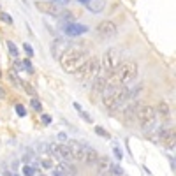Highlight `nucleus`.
<instances>
[{"label":"nucleus","mask_w":176,"mask_h":176,"mask_svg":"<svg viewBox=\"0 0 176 176\" xmlns=\"http://www.w3.org/2000/svg\"><path fill=\"white\" fill-rule=\"evenodd\" d=\"M88 58H90V53H88L86 48H83V44H78V46L70 44L58 62H60L62 69H64L65 72L74 74V72H76L83 64H85Z\"/></svg>","instance_id":"nucleus-1"},{"label":"nucleus","mask_w":176,"mask_h":176,"mask_svg":"<svg viewBox=\"0 0 176 176\" xmlns=\"http://www.w3.org/2000/svg\"><path fill=\"white\" fill-rule=\"evenodd\" d=\"M129 100V88L127 85H123V83H118L116 79L108 83V86L104 90V99H102V102H104V106L111 111L118 109L122 104H125V102Z\"/></svg>","instance_id":"nucleus-2"},{"label":"nucleus","mask_w":176,"mask_h":176,"mask_svg":"<svg viewBox=\"0 0 176 176\" xmlns=\"http://www.w3.org/2000/svg\"><path fill=\"white\" fill-rule=\"evenodd\" d=\"M65 146L70 153V157L72 160H78V162H85V164H95L97 159H99V155L94 148H90L86 146V144H83L76 139H69L65 141Z\"/></svg>","instance_id":"nucleus-3"},{"label":"nucleus","mask_w":176,"mask_h":176,"mask_svg":"<svg viewBox=\"0 0 176 176\" xmlns=\"http://www.w3.org/2000/svg\"><path fill=\"white\" fill-rule=\"evenodd\" d=\"M136 118L141 123L143 130L151 134L157 129V111L148 104H136Z\"/></svg>","instance_id":"nucleus-4"},{"label":"nucleus","mask_w":176,"mask_h":176,"mask_svg":"<svg viewBox=\"0 0 176 176\" xmlns=\"http://www.w3.org/2000/svg\"><path fill=\"white\" fill-rule=\"evenodd\" d=\"M113 78L118 83L129 85L137 78V64L134 60H122L118 67L115 69V72H113Z\"/></svg>","instance_id":"nucleus-5"},{"label":"nucleus","mask_w":176,"mask_h":176,"mask_svg":"<svg viewBox=\"0 0 176 176\" xmlns=\"http://www.w3.org/2000/svg\"><path fill=\"white\" fill-rule=\"evenodd\" d=\"M35 7H37V11H41L43 14L53 16V18H58V19H65V21H72V13L67 11V9H64L62 5L53 4V2L37 0V2H35Z\"/></svg>","instance_id":"nucleus-6"},{"label":"nucleus","mask_w":176,"mask_h":176,"mask_svg":"<svg viewBox=\"0 0 176 176\" xmlns=\"http://www.w3.org/2000/svg\"><path fill=\"white\" fill-rule=\"evenodd\" d=\"M99 67H100V62L95 60L94 56H90L85 64H83L76 72H74V78L81 83H85V81H94V78L97 76V72H99Z\"/></svg>","instance_id":"nucleus-7"},{"label":"nucleus","mask_w":176,"mask_h":176,"mask_svg":"<svg viewBox=\"0 0 176 176\" xmlns=\"http://www.w3.org/2000/svg\"><path fill=\"white\" fill-rule=\"evenodd\" d=\"M120 62H122L120 51L115 49V48H111V49H108L106 53H104V56H102V60H100V69H104L108 74L113 76V72H115V69L118 67Z\"/></svg>","instance_id":"nucleus-8"},{"label":"nucleus","mask_w":176,"mask_h":176,"mask_svg":"<svg viewBox=\"0 0 176 176\" xmlns=\"http://www.w3.org/2000/svg\"><path fill=\"white\" fill-rule=\"evenodd\" d=\"M48 148H49V155L53 159H58L60 162H67V164L72 162V157L64 143H49Z\"/></svg>","instance_id":"nucleus-9"},{"label":"nucleus","mask_w":176,"mask_h":176,"mask_svg":"<svg viewBox=\"0 0 176 176\" xmlns=\"http://www.w3.org/2000/svg\"><path fill=\"white\" fill-rule=\"evenodd\" d=\"M97 35L100 37V39H104V41H108V39H113L116 35V32H118V28H116V25L113 23V21H109V19H106V21H100L99 23V27H97Z\"/></svg>","instance_id":"nucleus-10"},{"label":"nucleus","mask_w":176,"mask_h":176,"mask_svg":"<svg viewBox=\"0 0 176 176\" xmlns=\"http://www.w3.org/2000/svg\"><path fill=\"white\" fill-rule=\"evenodd\" d=\"M70 46V43L67 39H64V37H56L53 43H51V55H53V58L55 60H60L62 58V55L67 51V48Z\"/></svg>","instance_id":"nucleus-11"},{"label":"nucleus","mask_w":176,"mask_h":176,"mask_svg":"<svg viewBox=\"0 0 176 176\" xmlns=\"http://www.w3.org/2000/svg\"><path fill=\"white\" fill-rule=\"evenodd\" d=\"M62 30H64V34L69 35V37H78V35L86 34V32H88V27L79 25V23L67 21V23H62Z\"/></svg>","instance_id":"nucleus-12"},{"label":"nucleus","mask_w":176,"mask_h":176,"mask_svg":"<svg viewBox=\"0 0 176 176\" xmlns=\"http://www.w3.org/2000/svg\"><path fill=\"white\" fill-rule=\"evenodd\" d=\"M174 130L173 129H160V144L165 148H173L174 146Z\"/></svg>","instance_id":"nucleus-13"},{"label":"nucleus","mask_w":176,"mask_h":176,"mask_svg":"<svg viewBox=\"0 0 176 176\" xmlns=\"http://www.w3.org/2000/svg\"><path fill=\"white\" fill-rule=\"evenodd\" d=\"M53 176H74V167L67 162H60L53 169Z\"/></svg>","instance_id":"nucleus-14"},{"label":"nucleus","mask_w":176,"mask_h":176,"mask_svg":"<svg viewBox=\"0 0 176 176\" xmlns=\"http://www.w3.org/2000/svg\"><path fill=\"white\" fill-rule=\"evenodd\" d=\"M95 164L99 165V173H100V174H104V176H106V174L109 173L111 165H113V164H111V160H109L108 157H99Z\"/></svg>","instance_id":"nucleus-15"},{"label":"nucleus","mask_w":176,"mask_h":176,"mask_svg":"<svg viewBox=\"0 0 176 176\" xmlns=\"http://www.w3.org/2000/svg\"><path fill=\"white\" fill-rule=\"evenodd\" d=\"M157 111H159V115L164 118V120H169L171 116V111H169V106H167V102H159V106H157Z\"/></svg>","instance_id":"nucleus-16"},{"label":"nucleus","mask_w":176,"mask_h":176,"mask_svg":"<svg viewBox=\"0 0 176 176\" xmlns=\"http://www.w3.org/2000/svg\"><path fill=\"white\" fill-rule=\"evenodd\" d=\"M86 7H88V11H92V13H100L102 9H104V0H94V2H88Z\"/></svg>","instance_id":"nucleus-17"},{"label":"nucleus","mask_w":176,"mask_h":176,"mask_svg":"<svg viewBox=\"0 0 176 176\" xmlns=\"http://www.w3.org/2000/svg\"><path fill=\"white\" fill-rule=\"evenodd\" d=\"M35 173H37V169L34 167L32 164H27L25 167H23V174H25V176H34Z\"/></svg>","instance_id":"nucleus-18"},{"label":"nucleus","mask_w":176,"mask_h":176,"mask_svg":"<svg viewBox=\"0 0 176 176\" xmlns=\"http://www.w3.org/2000/svg\"><path fill=\"white\" fill-rule=\"evenodd\" d=\"M21 67L28 72V74H34V67H32V62H30L28 58L27 60H21Z\"/></svg>","instance_id":"nucleus-19"},{"label":"nucleus","mask_w":176,"mask_h":176,"mask_svg":"<svg viewBox=\"0 0 176 176\" xmlns=\"http://www.w3.org/2000/svg\"><path fill=\"white\" fill-rule=\"evenodd\" d=\"M7 48H9V53H11L13 56H18V55H19V51H18V48H16V44L13 43V41H7Z\"/></svg>","instance_id":"nucleus-20"},{"label":"nucleus","mask_w":176,"mask_h":176,"mask_svg":"<svg viewBox=\"0 0 176 176\" xmlns=\"http://www.w3.org/2000/svg\"><path fill=\"white\" fill-rule=\"evenodd\" d=\"M30 106H32L35 111H41V109H43V106H41V102H39L37 99H32V100H30Z\"/></svg>","instance_id":"nucleus-21"},{"label":"nucleus","mask_w":176,"mask_h":176,"mask_svg":"<svg viewBox=\"0 0 176 176\" xmlns=\"http://www.w3.org/2000/svg\"><path fill=\"white\" fill-rule=\"evenodd\" d=\"M95 134H99L100 137H106V139L109 137V134H108V132H106L104 129H102V127H95Z\"/></svg>","instance_id":"nucleus-22"},{"label":"nucleus","mask_w":176,"mask_h":176,"mask_svg":"<svg viewBox=\"0 0 176 176\" xmlns=\"http://www.w3.org/2000/svg\"><path fill=\"white\" fill-rule=\"evenodd\" d=\"M0 19H2L4 23H13V18L9 16L7 13H2V14H0Z\"/></svg>","instance_id":"nucleus-23"},{"label":"nucleus","mask_w":176,"mask_h":176,"mask_svg":"<svg viewBox=\"0 0 176 176\" xmlns=\"http://www.w3.org/2000/svg\"><path fill=\"white\" fill-rule=\"evenodd\" d=\"M16 113H18L19 116H27V109H25L21 104H18V106H16Z\"/></svg>","instance_id":"nucleus-24"},{"label":"nucleus","mask_w":176,"mask_h":176,"mask_svg":"<svg viewBox=\"0 0 176 176\" xmlns=\"http://www.w3.org/2000/svg\"><path fill=\"white\" fill-rule=\"evenodd\" d=\"M23 49H25V53H27L28 56L34 55V49H32V46H30V44H23Z\"/></svg>","instance_id":"nucleus-25"},{"label":"nucleus","mask_w":176,"mask_h":176,"mask_svg":"<svg viewBox=\"0 0 176 176\" xmlns=\"http://www.w3.org/2000/svg\"><path fill=\"white\" fill-rule=\"evenodd\" d=\"M41 120H43L44 125H49V123H51V116L49 115H41Z\"/></svg>","instance_id":"nucleus-26"},{"label":"nucleus","mask_w":176,"mask_h":176,"mask_svg":"<svg viewBox=\"0 0 176 176\" xmlns=\"http://www.w3.org/2000/svg\"><path fill=\"white\" fill-rule=\"evenodd\" d=\"M49 2H53V4H56V5H62V7H64V5L69 4V0H49Z\"/></svg>","instance_id":"nucleus-27"},{"label":"nucleus","mask_w":176,"mask_h":176,"mask_svg":"<svg viewBox=\"0 0 176 176\" xmlns=\"http://www.w3.org/2000/svg\"><path fill=\"white\" fill-rule=\"evenodd\" d=\"M79 113H81V116H83V118H85V120H86V122H92V118H90V116H88V113H86V111H83V108H81V109H79Z\"/></svg>","instance_id":"nucleus-28"},{"label":"nucleus","mask_w":176,"mask_h":176,"mask_svg":"<svg viewBox=\"0 0 176 176\" xmlns=\"http://www.w3.org/2000/svg\"><path fill=\"white\" fill-rule=\"evenodd\" d=\"M43 165H44L46 169H49L51 165H53V164H51V159H49V160H48V159H44V160H43Z\"/></svg>","instance_id":"nucleus-29"},{"label":"nucleus","mask_w":176,"mask_h":176,"mask_svg":"<svg viewBox=\"0 0 176 176\" xmlns=\"http://www.w3.org/2000/svg\"><path fill=\"white\" fill-rule=\"evenodd\" d=\"M115 155H116V159H122V150H120V148H115Z\"/></svg>","instance_id":"nucleus-30"},{"label":"nucleus","mask_w":176,"mask_h":176,"mask_svg":"<svg viewBox=\"0 0 176 176\" xmlns=\"http://www.w3.org/2000/svg\"><path fill=\"white\" fill-rule=\"evenodd\" d=\"M58 139H60L62 143H65V141H67V137H65V134H58Z\"/></svg>","instance_id":"nucleus-31"},{"label":"nucleus","mask_w":176,"mask_h":176,"mask_svg":"<svg viewBox=\"0 0 176 176\" xmlns=\"http://www.w3.org/2000/svg\"><path fill=\"white\" fill-rule=\"evenodd\" d=\"M4 97H5V90L0 86V99H4Z\"/></svg>","instance_id":"nucleus-32"},{"label":"nucleus","mask_w":176,"mask_h":176,"mask_svg":"<svg viewBox=\"0 0 176 176\" xmlns=\"http://www.w3.org/2000/svg\"><path fill=\"white\" fill-rule=\"evenodd\" d=\"M4 176H18V174H16V173H11V171H7Z\"/></svg>","instance_id":"nucleus-33"},{"label":"nucleus","mask_w":176,"mask_h":176,"mask_svg":"<svg viewBox=\"0 0 176 176\" xmlns=\"http://www.w3.org/2000/svg\"><path fill=\"white\" fill-rule=\"evenodd\" d=\"M78 2H81V4H88V2H92V0H78Z\"/></svg>","instance_id":"nucleus-34"},{"label":"nucleus","mask_w":176,"mask_h":176,"mask_svg":"<svg viewBox=\"0 0 176 176\" xmlns=\"http://www.w3.org/2000/svg\"><path fill=\"white\" fill-rule=\"evenodd\" d=\"M108 176H115V174H108ZM118 176H125V174H118Z\"/></svg>","instance_id":"nucleus-35"},{"label":"nucleus","mask_w":176,"mask_h":176,"mask_svg":"<svg viewBox=\"0 0 176 176\" xmlns=\"http://www.w3.org/2000/svg\"><path fill=\"white\" fill-rule=\"evenodd\" d=\"M41 176H46V174H41Z\"/></svg>","instance_id":"nucleus-36"}]
</instances>
